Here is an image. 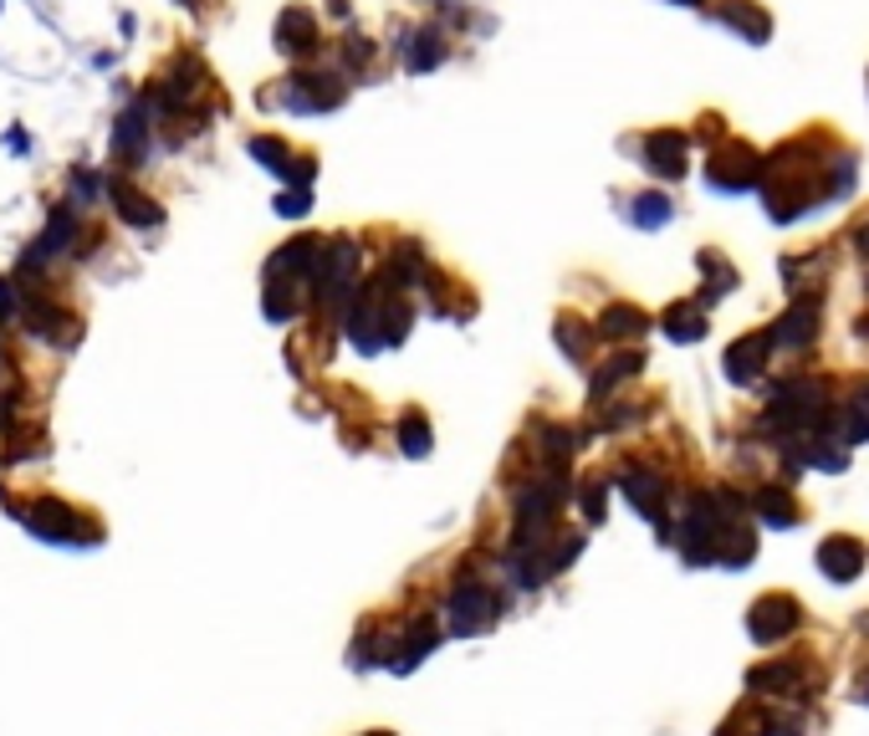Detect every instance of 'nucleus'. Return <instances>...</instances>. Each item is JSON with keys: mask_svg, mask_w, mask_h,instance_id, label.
<instances>
[{"mask_svg": "<svg viewBox=\"0 0 869 736\" xmlns=\"http://www.w3.org/2000/svg\"><path fill=\"white\" fill-rule=\"evenodd\" d=\"M107 205H113V215H118L123 226H134V230H159L164 226V205L154 200V195H144L123 169L118 175H107Z\"/></svg>", "mask_w": 869, "mask_h": 736, "instance_id": "9b49d317", "label": "nucleus"}, {"mask_svg": "<svg viewBox=\"0 0 869 736\" xmlns=\"http://www.w3.org/2000/svg\"><path fill=\"white\" fill-rule=\"evenodd\" d=\"M818 568H824L829 578H839V583H849V578L865 568V542L849 537V532L824 537V548H818Z\"/></svg>", "mask_w": 869, "mask_h": 736, "instance_id": "2eb2a0df", "label": "nucleus"}, {"mask_svg": "<svg viewBox=\"0 0 869 736\" xmlns=\"http://www.w3.org/2000/svg\"><path fill=\"white\" fill-rule=\"evenodd\" d=\"M757 511H763L773 527H793L803 517L798 501H793V491H783V486H763V491H757Z\"/></svg>", "mask_w": 869, "mask_h": 736, "instance_id": "b1692460", "label": "nucleus"}, {"mask_svg": "<svg viewBox=\"0 0 869 736\" xmlns=\"http://www.w3.org/2000/svg\"><path fill=\"white\" fill-rule=\"evenodd\" d=\"M400 445H404V456H430V419L420 410H410L400 419Z\"/></svg>", "mask_w": 869, "mask_h": 736, "instance_id": "a878e982", "label": "nucleus"}, {"mask_svg": "<svg viewBox=\"0 0 869 736\" xmlns=\"http://www.w3.org/2000/svg\"><path fill=\"white\" fill-rule=\"evenodd\" d=\"M583 511H589V522H599V517H603V481L583 486Z\"/></svg>", "mask_w": 869, "mask_h": 736, "instance_id": "c756f323", "label": "nucleus"}, {"mask_svg": "<svg viewBox=\"0 0 869 736\" xmlns=\"http://www.w3.org/2000/svg\"><path fill=\"white\" fill-rule=\"evenodd\" d=\"M793 614H798V603L783 599V593H767V599L752 609V634H757V640H777V630H788Z\"/></svg>", "mask_w": 869, "mask_h": 736, "instance_id": "f3484780", "label": "nucleus"}, {"mask_svg": "<svg viewBox=\"0 0 869 736\" xmlns=\"http://www.w3.org/2000/svg\"><path fill=\"white\" fill-rule=\"evenodd\" d=\"M154 113H148V103L138 97V103H128L113 118V134H107V148H113V164H118L123 175H134V169H144L148 148H154Z\"/></svg>", "mask_w": 869, "mask_h": 736, "instance_id": "39448f33", "label": "nucleus"}, {"mask_svg": "<svg viewBox=\"0 0 869 736\" xmlns=\"http://www.w3.org/2000/svg\"><path fill=\"white\" fill-rule=\"evenodd\" d=\"M716 21L726 31L747 41V46H767L773 41V15L757 6V0H716Z\"/></svg>", "mask_w": 869, "mask_h": 736, "instance_id": "f8f14e48", "label": "nucleus"}, {"mask_svg": "<svg viewBox=\"0 0 869 736\" xmlns=\"http://www.w3.org/2000/svg\"><path fill=\"white\" fill-rule=\"evenodd\" d=\"M695 267H701V277H706L701 281V287H706V302H716V297H726L736 287V267L722 251H711V246L706 251H695Z\"/></svg>", "mask_w": 869, "mask_h": 736, "instance_id": "aec40b11", "label": "nucleus"}, {"mask_svg": "<svg viewBox=\"0 0 869 736\" xmlns=\"http://www.w3.org/2000/svg\"><path fill=\"white\" fill-rule=\"evenodd\" d=\"M644 328H650V318H644L634 302H614V308L599 318V338H603V343H629V338H640Z\"/></svg>", "mask_w": 869, "mask_h": 736, "instance_id": "dca6fc26", "label": "nucleus"}, {"mask_svg": "<svg viewBox=\"0 0 869 736\" xmlns=\"http://www.w3.org/2000/svg\"><path fill=\"white\" fill-rule=\"evenodd\" d=\"M640 369H644V359H640V353H614V359L603 363V374L593 379L589 400H593V404H603V400H609V394H614L619 384H624V379H634V374H640Z\"/></svg>", "mask_w": 869, "mask_h": 736, "instance_id": "412c9836", "label": "nucleus"}, {"mask_svg": "<svg viewBox=\"0 0 869 736\" xmlns=\"http://www.w3.org/2000/svg\"><path fill=\"white\" fill-rule=\"evenodd\" d=\"M68 195L72 205H97L107 195V175H97V169H87V164H77L68 175Z\"/></svg>", "mask_w": 869, "mask_h": 736, "instance_id": "393cba45", "label": "nucleus"}, {"mask_svg": "<svg viewBox=\"0 0 869 736\" xmlns=\"http://www.w3.org/2000/svg\"><path fill=\"white\" fill-rule=\"evenodd\" d=\"M113 62H118V56H113V52H93V68H97V72H107V68H113Z\"/></svg>", "mask_w": 869, "mask_h": 736, "instance_id": "2f4dec72", "label": "nucleus"}, {"mask_svg": "<svg viewBox=\"0 0 869 736\" xmlns=\"http://www.w3.org/2000/svg\"><path fill=\"white\" fill-rule=\"evenodd\" d=\"M302 297H308L302 281H267V292H261V312H267L271 322H292L297 312H302Z\"/></svg>", "mask_w": 869, "mask_h": 736, "instance_id": "6ab92c4d", "label": "nucleus"}, {"mask_svg": "<svg viewBox=\"0 0 869 736\" xmlns=\"http://www.w3.org/2000/svg\"><path fill=\"white\" fill-rule=\"evenodd\" d=\"M695 138H706V144L726 138V118L722 113H701V118H695Z\"/></svg>", "mask_w": 869, "mask_h": 736, "instance_id": "cd10ccee", "label": "nucleus"}, {"mask_svg": "<svg viewBox=\"0 0 869 736\" xmlns=\"http://www.w3.org/2000/svg\"><path fill=\"white\" fill-rule=\"evenodd\" d=\"M374 41L369 37H359V31H348L343 41H338V72H343V77H363V72L374 68Z\"/></svg>", "mask_w": 869, "mask_h": 736, "instance_id": "5701e85b", "label": "nucleus"}, {"mask_svg": "<svg viewBox=\"0 0 869 736\" xmlns=\"http://www.w3.org/2000/svg\"><path fill=\"white\" fill-rule=\"evenodd\" d=\"M763 169H767V159L752 144H742V138H722L706 159V185L716 189V195H742V189L763 185Z\"/></svg>", "mask_w": 869, "mask_h": 736, "instance_id": "20e7f679", "label": "nucleus"}, {"mask_svg": "<svg viewBox=\"0 0 869 736\" xmlns=\"http://www.w3.org/2000/svg\"><path fill=\"white\" fill-rule=\"evenodd\" d=\"M21 333L41 338V343H52V349H72L77 343V312H68L62 302H56L46 287H37V281L27 277V287H21Z\"/></svg>", "mask_w": 869, "mask_h": 736, "instance_id": "7ed1b4c3", "label": "nucleus"}, {"mask_svg": "<svg viewBox=\"0 0 869 736\" xmlns=\"http://www.w3.org/2000/svg\"><path fill=\"white\" fill-rule=\"evenodd\" d=\"M271 41H277V52L287 56V62H312V56L322 52L318 15H312L308 6H281L277 27H271Z\"/></svg>", "mask_w": 869, "mask_h": 736, "instance_id": "1a4fd4ad", "label": "nucleus"}, {"mask_svg": "<svg viewBox=\"0 0 869 736\" xmlns=\"http://www.w3.org/2000/svg\"><path fill=\"white\" fill-rule=\"evenodd\" d=\"M855 246H859V256H869V220L855 230Z\"/></svg>", "mask_w": 869, "mask_h": 736, "instance_id": "7c9ffc66", "label": "nucleus"}, {"mask_svg": "<svg viewBox=\"0 0 869 736\" xmlns=\"http://www.w3.org/2000/svg\"><path fill=\"white\" fill-rule=\"evenodd\" d=\"M0 374H6V353H0Z\"/></svg>", "mask_w": 869, "mask_h": 736, "instance_id": "f704fd0d", "label": "nucleus"}, {"mask_svg": "<svg viewBox=\"0 0 869 736\" xmlns=\"http://www.w3.org/2000/svg\"><path fill=\"white\" fill-rule=\"evenodd\" d=\"M328 11H333L338 21H348V0H328Z\"/></svg>", "mask_w": 869, "mask_h": 736, "instance_id": "473e14b6", "label": "nucleus"}, {"mask_svg": "<svg viewBox=\"0 0 869 736\" xmlns=\"http://www.w3.org/2000/svg\"><path fill=\"white\" fill-rule=\"evenodd\" d=\"M767 359H773V338L767 333L736 338L732 349H726V379H732V384H752V379L767 369Z\"/></svg>", "mask_w": 869, "mask_h": 736, "instance_id": "ddd939ff", "label": "nucleus"}, {"mask_svg": "<svg viewBox=\"0 0 869 736\" xmlns=\"http://www.w3.org/2000/svg\"><path fill=\"white\" fill-rule=\"evenodd\" d=\"M174 6H195V0H174Z\"/></svg>", "mask_w": 869, "mask_h": 736, "instance_id": "c9c22d12", "label": "nucleus"}, {"mask_svg": "<svg viewBox=\"0 0 869 736\" xmlns=\"http://www.w3.org/2000/svg\"><path fill=\"white\" fill-rule=\"evenodd\" d=\"M670 6H685V11H701L706 0H670Z\"/></svg>", "mask_w": 869, "mask_h": 736, "instance_id": "72a5a7b5", "label": "nucleus"}, {"mask_svg": "<svg viewBox=\"0 0 869 736\" xmlns=\"http://www.w3.org/2000/svg\"><path fill=\"white\" fill-rule=\"evenodd\" d=\"M0 6H6V0H0Z\"/></svg>", "mask_w": 869, "mask_h": 736, "instance_id": "4c0bfd02", "label": "nucleus"}, {"mask_svg": "<svg viewBox=\"0 0 869 736\" xmlns=\"http://www.w3.org/2000/svg\"><path fill=\"white\" fill-rule=\"evenodd\" d=\"M593 338H599V328H593V322H583V318H558V349L568 353L573 363H589Z\"/></svg>", "mask_w": 869, "mask_h": 736, "instance_id": "4be33fe9", "label": "nucleus"}, {"mask_svg": "<svg viewBox=\"0 0 869 736\" xmlns=\"http://www.w3.org/2000/svg\"><path fill=\"white\" fill-rule=\"evenodd\" d=\"M379 736H384V732H379Z\"/></svg>", "mask_w": 869, "mask_h": 736, "instance_id": "58836bf2", "label": "nucleus"}, {"mask_svg": "<svg viewBox=\"0 0 869 736\" xmlns=\"http://www.w3.org/2000/svg\"><path fill=\"white\" fill-rule=\"evenodd\" d=\"M348 103V77L343 72H287V77L261 93V107H287V113H333V107Z\"/></svg>", "mask_w": 869, "mask_h": 736, "instance_id": "f03ea898", "label": "nucleus"}, {"mask_svg": "<svg viewBox=\"0 0 869 736\" xmlns=\"http://www.w3.org/2000/svg\"><path fill=\"white\" fill-rule=\"evenodd\" d=\"M451 62V37H445L435 21L425 27H404L400 31V68L410 77H425V72H441Z\"/></svg>", "mask_w": 869, "mask_h": 736, "instance_id": "9d476101", "label": "nucleus"}, {"mask_svg": "<svg viewBox=\"0 0 869 736\" xmlns=\"http://www.w3.org/2000/svg\"><path fill=\"white\" fill-rule=\"evenodd\" d=\"M6 511H11L15 522L27 527L31 537H41V542H56V548H87V542H97V522L93 517H82V511H72L62 496H31V501H6Z\"/></svg>", "mask_w": 869, "mask_h": 736, "instance_id": "f257e3e1", "label": "nucleus"}, {"mask_svg": "<svg viewBox=\"0 0 869 736\" xmlns=\"http://www.w3.org/2000/svg\"><path fill=\"white\" fill-rule=\"evenodd\" d=\"M640 164L655 179L675 185V179L691 175V138H685L681 128H650V134L640 138Z\"/></svg>", "mask_w": 869, "mask_h": 736, "instance_id": "0eeeda50", "label": "nucleus"}, {"mask_svg": "<svg viewBox=\"0 0 869 736\" xmlns=\"http://www.w3.org/2000/svg\"><path fill=\"white\" fill-rule=\"evenodd\" d=\"M629 220H634L640 230H660V226L675 220V200H670L665 189H644V195L629 200Z\"/></svg>", "mask_w": 869, "mask_h": 736, "instance_id": "a211bd4d", "label": "nucleus"}, {"mask_svg": "<svg viewBox=\"0 0 869 736\" xmlns=\"http://www.w3.org/2000/svg\"><path fill=\"white\" fill-rule=\"evenodd\" d=\"M660 333L670 343H695V338H706V308H701V297H681V302H670L660 312Z\"/></svg>", "mask_w": 869, "mask_h": 736, "instance_id": "4468645a", "label": "nucleus"}, {"mask_svg": "<svg viewBox=\"0 0 869 736\" xmlns=\"http://www.w3.org/2000/svg\"><path fill=\"white\" fill-rule=\"evenodd\" d=\"M818 322H824V297L808 287V292H793L788 312L767 328V338H773V349H808L818 338Z\"/></svg>", "mask_w": 869, "mask_h": 736, "instance_id": "6e6552de", "label": "nucleus"}, {"mask_svg": "<svg viewBox=\"0 0 869 736\" xmlns=\"http://www.w3.org/2000/svg\"><path fill=\"white\" fill-rule=\"evenodd\" d=\"M865 400H869V388H865Z\"/></svg>", "mask_w": 869, "mask_h": 736, "instance_id": "e433bc0d", "label": "nucleus"}, {"mask_svg": "<svg viewBox=\"0 0 869 736\" xmlns=\"http://www.w3.org/2000/svg\"><path fill=\"white\" fill-rule=\"evenodd\" d=\"M277 215L281 220H302V215H312V185H287L277 195Z\"/></svg>", "mask_w": 869, "mask_h": 736, "instance_id": "bb28decb", "label": "nucleus"}, {"mask_svg": "<svg viewBox=\"0 0 869 736\" xmlns=\"http://www.w3.org/2000/svg\"><path fill=\"white\" fill-rule=\"evenodd\" d=\"M246 154H251L267 175H277L281 185H312V179H318V154H302V148H292L281 134H251L246 138Z\"/></svg>", "mask_w": 869, "mask_h": 736, "instance_id": "423d86ee", "label": "nucleus"}, {"mask_svg": "<svg viewBox=\"0 0 869 736\" xmlns=\"http://www.w3.org/2000/svg\"><path fill=\"white\" fill-rule=\"evenodd\" d=\"M6 148H11L15 159H27V154H31V134L21 128V123H11V128H6Z\"/></svg>", "mask_w": 869, "mask_h": 736, "instance_id": "c85d7f7f", "label": "nucleus"}]
</instances>
